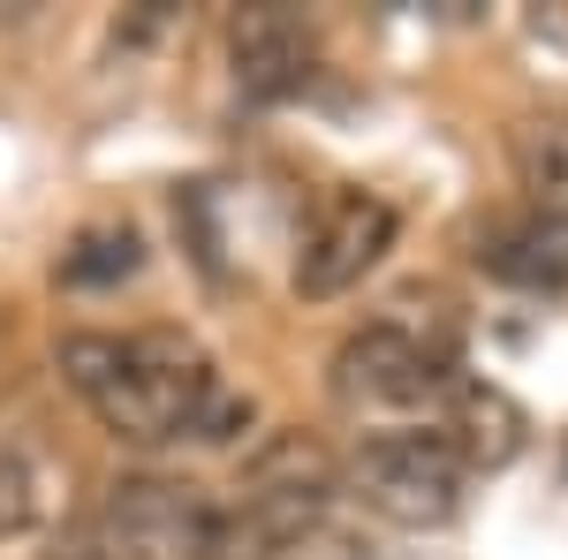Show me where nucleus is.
Instances as JSON below:
<instances>
[{
	"label": "nucleus",
	"instance_id": "f257e3e1",
	"mask_svg": "<svg viewBox=\"0 0 568 560\" xmlns=\"http://www.w3.org/2000/svg\"><path fill=\"white\" fill-rule=\"evenodd\" d=\"M69 394L84 401L122 447H182V439H235L251 425V401L220 379L213 348L182 326L136 334H69L53 348Z\"/></svg>",
	"mask_w": 568,
	"mask_h": 560
},
{
	"label": "nucleus",
	"instance_id": "f03ea898",
	"mask_svg": "<svg viewBox=\"0 0 568 560\" xmlns=\"http://www.w3.org/2000/svg\"><path fill=\"white\" fill-rule=\"evenodd\" d=\"M45 560H220V500L190 477H114Z\"/></svg>",
	"mask_w": 568,
	"mask_h": 560
},
{
	"label": "nucleus",
	"instance_id": "7ed1b4c3",
	"mask_svg": "<svg viewBox=\"0 0 568 560\" xmlns=\"http://www.w3.org/2000/svg\"><path fill=\"white\" fill-rule=\"evenodd\" d=\"M463 485L470 470L433 425L364 431L342 455V500H356L364 516L394 522V530H447L463 516Z\"/></svg>",
	"mask_w": 568,
	"mask_h": 560
},
{
	"label": "nucleus",
	"instance_id": "20e7f679",
	"mask_svg": "<svg viewBox=\"0 0 568 560\" xmlns=\"http://www.w3.org/2000/svg\"><path fill=\"white\" fill-rule=\"evenodd\" d=\"M334 394L349 401V409H394V417H439V401L455 394L463 379V364H455V348L433 342V334H417V326H356L349 342L334 348Z\"/></svg>",
	"mask_w": 568,
	"mask_h": 560
},
{
	"label": "nucleus",
	"instance_id": "39448f33",
	"mask_svg": "<svg viewBox=\"0 0 568 560\" xmlns=\"http://www.w3.org/2000/svg\"><path fill=\"white\" fill-rule=\"evenodd\" d=\"M402 220H394L387 197L372 190H326L318 213H311L304 243H296V296L326 303V296H349L356 281L394 251Z\"/></svg>",
	"mask_w": 568,
	"mask_h": 560
},
{
	"label": "nucleus",
	"instance_id": "423d86ee",
	"mask_svg": "<svg viewBox=\"0 0 568 560\" xmlns=\"http://www.w3.org/2000/svg\"><path fill=\"white\" fill-rule=\"evenodd\" d=\"M478 265L524 296H568V213L524 205L516 220H493L478 235Z\"/></svg>",
	"mask_w": 568,
	"mask_h": 560
},
{
	"label": "nucleus",
	"instance_id": "0eeeda50",
	"mask_svg": "<svg viewBox=\"0 0 568 560\" xmlns=\"http://www.w3.org/2000/svg\"><path fill=\"white\" fill-rule=\"evenodd\" d=\"M433 431L463 455V470H508L516 455L530 447V417L508 401L500 387H485V379H455V394L439 401Z\"/></svg>",
	"mask_w": 568,
	"mask_h": 560
},
{
	"label": "nucleus",
	"instance_id": "6e6552de",
	"mask_svg": "<svg viewBox=\"0 0 568 560\" xmlns=\"http://www.w3.org/2000/svg\"><path fill=\"white\" fill-rule=\"evenodd\" d=\"M227 39H235V77L258 99H281L311 77V31L288 8H243Z\"/></svg>",
	"mask_w": 568,
	"mask_h": 560
},
{
	"label": "nucleus",
	"instance_id": "1a4fd4ad",
	"mask_svg": "<svg viewBox=\"0 0 568 560\" xmlns=\"http://www.w3.org/2000/svg\"><path fill=\"white\" fill-rule=\"evenodd\" d=\"M508 160L538 213H568V122H524L508 136Z\"/></svg>",
	"mask_w": 568,
	"mask_h": 560
},
{
	"label": "nucleus",
	"instance_id": "9d476101",
	"mask_svg": "<svg viewBox=\"0 0 568 560\" xmlns=\"http://www.w3.org/2000/svg\"><path fill=\"white\" fill-rule=\"evenodd\" d=\"M136 265H144V243H136L130 220H106V227H84L77 235V251H61V281H77V288H106V281H130Z\"/></svg>",
	"mask_w": 568,
	"mask_h": 560
},
{
	"label": "nucleus",
	"instance_id": "9b49d317",
	"mask_svg": "<svg viewBox=\"0 0 568 560\" xmlns=\"http://www.w3.org/2000/svg\"><path fill=\"white\" fill-rule=\"evenodd\" d=\"M45 516V485L23 447H0V538H23Z\"/></svg>",
	"mask_w": 568,
	"mask_h": 560
}]
</instances>
